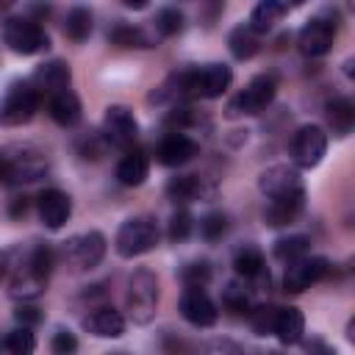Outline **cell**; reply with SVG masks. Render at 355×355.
<instances>
[{
  "instance_id": "1",
  "label": "cell",
  "mask_w": 355,
  "mask_h": 355,
  "mask_svg": "<svg viewBox=\"0 0 355 355\" xmlns=\"http://www.w3.org/2000/svg\"><path fill=\"white\" fill-rule=\"evenodd\" d=\"M44 172H47V155L36 144L14 141L0 150V183L19 186L39 180Z\"/></svg>"
},
{
  "instance_id": "2",
  "label": "cell",
  "mask_w": 355,
  "mask_h": 355,
  "mask_svg": "<svg viewBox=\"0 0 355 355\" xmlns=\"http://www.w3.org/2000/svg\"><path fill=\"white\" fill-rule=\"evenodd\" d=\"M17 275L11 280V294L14 297H22V300H31L36 294L44 291V283L53 272V250L47 244H36L28 250L25 261L17 263Z\"/></svg>"
},
{
  "instance_id": "3",
  "label": "cell",
  "mask_w": 355,
  "mask_h": 355,
  "mask_svg": "<svg viewBox=\"0 0 355 355\" xmlns=\"http://www.w3.org/2000/svg\"><path fill=\"white\" fill-rule=\"evenodd\" d=\"M158 277L150 269H136L128 280V294H125V305H128V316L136 324H150L155 311H158Z\"/></svg>"
},
{
  "instance_id": "4",
  "label": "cell",
  "mask_w": 355,
  "mask_h": 355,
  "mask_svg": "<svg viewBox=\"0 0 355 355\" xmlns=\"http://www.w3.org/2000/svg\"><path fill=\"white\" fill-rule=\"evenodd\" d=\"M158 239H161V230L153 216H130L116 230L114 250L119 258H139V255L155 250Z\"/></svg>"
},
{
  "instance_id": "5",
  "label": "cell",
  "mask_w": 355,
  "mask_h": 355,
  "mask_svg": "<svg viewBox=\"0 0 355 355\" xmlns=\"http://www.w3.org/2000/svg\"><path fill=\"white\" fill-rule=\"evenodd\" d=\"M233 83V72L227 64H202V67H186L183 69V94L200 97V100H216L222 97Z\"/></svg>"
},
{
  "instance_id": "6",
  "label": "cell",
  "mask_w": 355,
  "mask_h": 355,
  "mask_svg": "<svg viewBox=\"0 0 355 355\" xmlns=\"http://www.w3.org/2000/svg\"><path fill=\"white\" fill-rule=\"evenodd\" d=\"M42 105V94L36 92V86L31 80H17L6 89L3 100H0V125L6 128H17L33 119V114Z\"/></svg>"
},
{
  "instance_id": "7",
  "label": "cell",
  "mask_w": 355,
  "mask_h": 355,
  "mask_svg": "<svg viewBox=\"0 0 355 355\" xmlns=\"http://www.w3.org/2000/svg\"><path fill=\"white\" fill-rule=\"evenodd\" d=\"M3 39L19 55H36V53H42V50L50 47L47 31L36 19H28V17H11V19H6Z\"/></svg>"
},
{
  "instance_id": "8",
  "label": "cell",
  "mask_w": 355,
  "mask_h": 355,
  "mask_svg": "<svg viewBox=\"0 0 355 355\" xmlns=\"http://www.w3.org/2000/svg\"><path fill=\"white\" fill-rule=\"evenodd\" d=\"M291 161L300 169H313L319 166V161L327 153V133L319 125H302L294 136H291Z\"/></svg>"
},
{
  "instance_id": "9",
  "label": "cell",
  "mask_w": 355,
  "mask_h": 355,
  "mask_svg": "<svg viewBox=\"0 0 355 355\" xmlns=\"http://www.w3.org/2000/svg\"><path fill=\"white\" fill-rule=\"evenodd\" d=\"M258 189L261 194L272 202V200H288V197H302L305 194V186H302V178L294 166L288 164H275L269 169L261 172L258 178Z\"/></svg>"
},
{
  "instance_id": "10",
  "label": "cell",
  "mask_w": 355,
  "mask_h": 355,
  "mask_svg": "<svg viewBox=\"0 0 355 355\" xmlns=\"http://www.w3.org/2000/svg\"><path fill=\"white\" fill-rule=\"evenodd\" d=\"M336 33H338V22L333 17H327V14H316L297 33V44H300V50L305 55L319 58V55L330 53L333 42H336Z\"/></svg>"
},
{
  "instance_id": "11",
  "label": "cell",
  "mask_w": 355,
  "mask_h": 355,
  "mask_svg": "<svg viewBox=\"0 0 355 355\" xmlns=\"http://www.w3.org/2000/svg\"><path fill=\"white\" fill-rule=\"evenodd\" d=\"M277 83L272 75H255L227 105L230 114H261L272 100H275Z\"/></svg>"
},
{
  "instance_id": "12",
  "label": "cell",
  "mask_w": 355,
  "mask_h": 355,
  "mask_svg": "<svg viewBox=\"0 0 355 355\" xmlns=\"http://www.w3.org/2000/svg\"><path fill=\"white\" fill-rule=\"evenodd\" d=\"M330 272V261L322 258V255H305L294 263L286 266V275H283V288L291 291V294H300L305 288H311L313 283L324 280Z\"/></svg>"
},
{
  "instance_id": "13",
  "label": "cell",
  "mask_w": 355,
  "mask_h": 355,
  "mask_svg": "<svg viewBox=\"0 0 355 355\" xmlns=\"http://www.w3.org/2000/svg\"><path fill=\"white\" fill-rule=\"evenodd\" d=\"M103 139L114 147H130L139 139V122L128 105H108L105 108Z\"/></svg>"
},
{
  "instance_id": "14",
  "label": "cell",
  "mask_w": 355,
  "mask_h": 355,
  "mask_svg": "<svg viewBox=\"0 0 355 355\" xmlns=\"http://www.w3.org/2000/svg\"><path fill=\"white\" fill-rule=\"evenodd\" d=\"M105 236L100 230H89V233H80V236H72L67 244H64V252L67 258L78 266V269H94L103 258H105Z\"/></svg>"
},
{
  "instance_id": "15",
  "label": "cell",
  "mask_w": 355,
  "mask_h": 355,
  "mask_svg": "<svg viewBox=\"0 0 355 355\" xmlns=\"http://www.w3.org/2000/svg\"><path fill=\"white\" fill-rule=\"evenodd\" d=\"M180 316L194 327H211L219 319L216 302L202 288H186L180 297Z\"/></svg>"
},
{
  "instance_id": "16",
  "label": "cell",
  "mask_w": 355,
  "mask_h": 355,
  "mask_svg": "<svg viewBox=\"0 0 355 355\" xmlns=\"http://www.w3.org/2000/svg\"><path fill=\"white\" fill-rule=\"evenodd\" d=\"M31 83L36 86L39 94H58V92H67L69 83H72V69L67 61L61 58H53V61H44L36 67Z\"/></svg>"
},
{
  "instance_id": "17",
  "label": "cell",
  "mask_w": 355,
  "mask_h": 355,
  "mask_svg": "<svg viewBox=\"0 0 355 355\" xmlns=\"http://www.w3.org/2000/svg\"><path fill=\"white\" fill-rule=\"evenodd\" d=\"M69 214H72V200H69L67 191H61V189H44L39 194V216H42V222L50 230L64 227L67 219H69Z\"/></svg>"
},
{
  "instance_id": "18",
  "label": "cell",
  "mask_w": 355,
  "mask_h": 355,
  "mask_svg": "<svg viewBox=\"0 0 355 355\" xmlns=\"http://www.w3.org/2000/svg\"><path fill=\"white\" fill-rule=\"evenodd\" d=\"M197 153H200V144H197L194 139H189V136H183V133H172V136H166V139L158 144L155 158H158L164 166H183V164H189Z\"/></svg>"
},
{
  "instance_id": "19",
  "label": "cell",
  "mask_w": 355,
  "mask_h": 355,
  "mask_svg": "<svg viewBox=\"0 0 355 355\" xmlns=\"http://www.w3.org/2000/svg\"><path fill=\"white\" fill-rule=\"evenodd\" d=\"M83 327L97 338H119L125 333V316L116 308L103 305L83 319Z\"/></svg>"
},
{
  "instance_id": "20",
  "label": "cell",
  "mask_w": 355,
  "mask_h": 355,
  "mask_svg": "<svg viewBox=\"0 0 355 355\" xmlns=\"http://www.w3.org/2000/svg\"><path fill=\"white\" fill-rule=\"evenodd\" d=\"M47 111H50L53 122H58L61 128H72V125L80 122V111H83V108H80L78 94H75L72 89H67V92H58V94L50 97Z\"/></svg>"
},
{
  "instance_id": "21",
  "label": "cell",
  "mask_w": 355,
  "mask_h": 355,
  "mask_svg": "<svg viewBox=\"0 0 355 355\" xmlns=\"http://www.w3.org/2000/svg\"><path fill=\"white\" fill-rule=\"evenodd\" d=\"M272 333L283 341V344H300L302 341V333H305V316L300 308H277V316H275V327Z\"/></svg>"
},
{
  "instance_id": "22",
  "label": "cell",
  "mask_w": 355,
  "mask_h": 355,
  "mask_svg": "<svg viewBox=\"0 0 355 355\" xmlns=\"http://www.w3.org/2000/svg\"><path fill=\"white\" fill-rule=\"evenodd\" d=\"M147 175H150V161H147V155L141 150H130L116 164V180L122 186H130V189L133 186H141L147 180Z\"/></svg>"
},
{
  "instance_id": "23",
  "label": "cell",
  "mask_w": 355,
  "mask_h": 355,
  "mask_svg": "<svg viewBox=\"0 0 355 355\" xmlns=\"http://www.w3.org/2000/svg\"><path fill=\"white\" fill-rule=\"evenodd\" d=\"M233 269L239 277L244 280H258L266 275V261H263V252L255 247V244H244L233 252Z\"/></svg>"
},
{
  "instance_id": "24",
  "label": "cell",
  "mask_w": 355,
  "mask_h": 355,
  "mask_svg": "<svg viewBox=\"0 0 355 355\" xmlns=\"http://www.w3.org/2000/svg\"><path fill=\"white\" fill-rule=\"evenodd\" d=\"M286 11H288V3H280V0H261V3L252 8V14H250L247 28H250L252 33H266V31H272L275 22H280V17H283Z\"/></svg>"
},
{
  "instance_id": "25",
  "label": "cell",
  "mask_w": 355,
  "mask_h": 355,
  "mask_svg": "<svg viewBox=\"0 0 355 355\" xmlns=\"http://www.w3.org/2000/svg\"><path fill=\"white\" fill-rule=\"evenodd\" d=\"M305 205V194L302 197H288V200H272L263 211V222L272 225V227H280V225H288L297 219V214L302 211Z\"/></svg>"
},
{
  "instance_id": "26",
  "label": "cell",
  "mask_w": 355,
  "mask_h": 355,
  "mask_svg": "<svg viewBox=\"0 0 355 355\" xmlns=\"http://www.w3.org/2000/svg\"><path fill=\"white\" fill-rule=\"evenodd\" d=\"M327 122L336 136H347L355 125V105L349 97H336L327 103Z\"/></svg>"
},
{
  "instance_id": "27",
  "label": "cell",
  "mask_w": 355,
  "mask_h": 355,
  "mask_svg": "<svg viewBox=\"0 0 355 355\" xmlns=\"http://www.w3.org/2000/svg\"><path fill=\"white\" fill-rule=\"evenodd\" d=\"M227 47H230L233 58L247 61L261 50V42H258V33H252L247 25H236L230 31V36H227Z\"/></svg>"
},
{
  "instance_id": "28",
  "label": "cell",
  "mask_w": 355,
  "mask_h": 355,
  "mask_svg": "<svg viewBox=\"0 0 355 355\" xmlns=\"http://www.w3.org/2000/svg\"><path fill=\"white\" fill-rule=\"evenodd\" d=\"M202 194V180L197 175H178L166 183V197L172 202H191Z\"/></svg>"
},
{
  "instance_id": "29",
  "label": "cell",
  "mask_w": 355,
  "mask_h": 355,
  "mask_svg": "<svg viewBox=\"0 0 355 355\" xmlns=\"http://www.w3.org/2000/svg\"><path fill=\"white\" fill-rule=\"evenodd\" d=\"M311 250V239L308 236H286V239H277L275 241V258L286 261V263H294L300 258H305Z\"/></svg>"
},
{
  "instance_id": "30",
  "label": "cell",
  "mask_w": 355,
  "mask_h": 355,
  "mask_svg": "<svg viewBox=\"0 0 355 355\" xmlns=\"http://www.w3.org/2000/svg\"><path fill=\"white\" fill-rule=\"evenodd\" d=\"M92 28H94V22H92V11H89V8L75 6V8L67 14L64 31H67V36H69L72 42H83V39H89Z\"/></svg>"
},
{
  "instance_id": "31",
  "label": "cell",
  "mask_w": 355,
  "mask_h": 355,
  "mask_svg": "<svg viewBox=\"0 0 355 355\" xmlns=\"http://www.w3.org/2000/svg\"><path fill=\"white\" fill-rule=\"evenodd\" d=\"M183 25H186L183 11H178V8H172V6L155 11V31H158L161 36H178V33L183 31Z\"/></svg>"
},
{
  "instance_id": "32",
  "label": "cell",
  "mask_w": 355,
  "mask_h": 355,
  "mask_svg": "<svg viewBox=\"0 0 355 355\" xmlns=\"http://www.w3.org/2000/svg\"><path fill=\"white\" fill-rule=\"evenodd\" d=\"M6 349L8 355H33L36 352V336L31 327H17L6 336Z\"/></svg>"
},
{
  "instance_id": "33",
  "label": "cell",
  "mask_w": 355,
  "mask_h": 355,
  "mask_svg": "<svg viewBox=\"0 0 355 355\" xmlns=\"http://www.w3.org/2000/svg\"><path fill=\"white\" fill-rule=\"evenodd\" d=\"M108 39L114 44H119V47H150V39L144 36V31L141 28H133V25H116L108 33Z\"/></svg>"
},
{
  "instance_id": "34",
  "label": "cell",
  "mask_w": 355,
  "mask_h": 355,
  "mask_svg": "<svg viewBox=\"0 0 355 355\" xmlns=\"http://www.w3.org/2000/svg\"><path fill=\"white\" fill-rule=\"evenodd\" d=\"M180 280L186 288H205V283L211 280V266L205 261H191L180 269Z\"/></svg>"
},
{
  "instance_id": "35",
  "label": "cell",
  "mask_w": 355,
  "mask_h": 355,
  "mask_svg": "<svg viewBox=\"0 0 355 355\" xmlns=\"http://www.w3.org/2000/svg\"><path fill=\"white\" fill-rule=\"evenodd\" d=\"M200 233H202L205 241H216V239H222V236L227 233V216H225L222 211H211V214H205V216L200 219Z\"/></svg>"
},
{
  "instance_id": "36",
  "label": "cell",
  "mask_w": 355,
  "mask_h": 355,
  "mask_svg": "<svg viewBox=\"0 0 355 355\" xmlns=\"http://www.w3.org/2000/svg\"><path fill=\"white\" fill-rule=\"evenodd\" d=\"M275 316H277V308H272V305H258V308L250 311V324H252V330H255L258 336H266V333H272V327H275Z\"/></svg>"
},
{
  "instance_id": "37",
  "label": "cell",
  "mask_w": 355,
  "mask_h": 355,
  "mask_svg": "<svg viewBox=\"0 0 355 355\" xmlns=\"http://www.w3.org/2000/svg\"><path fill=\"white\" fill-rule=\"evenodd\" d=\"M222 302H225L230 311H236V313L250 311V294H247L239 283H227V288H225V294H222Z\"/></svg>"
},
{
  "instance_id": "38",
  "label": "cell",
  "mask_w": 355,
  "mask_h": 355,
  "mask_svg": "<svg viewBox=\"0 0 355 355\" xmlns=\"http://www.w3.org/2000/svg\"><path fill=\"white\" fill-rule=\"evenodd\" d=\"M50 349H53V355H75V352H78V338H75V333H69L67 327H58V330L53 333V338H50Z\"/></svg>"
},
{
  "instance_id": "39",
  "label": "cell",
  "mask_w": 355,
  "mask_h": 355,
  "mask_svg": "<svg viewBox=\"0 0 355 355\" xmlns=\"http://www.w3.org/2000/svg\"><path fill=\"white\" fill-rule=\"evenodd\" d=\"M189 233H191V214H189V211H178V214L169 219L166 236H169L172 241H183V239H189Z\"/></svg>"
},
{
  "instance_id": "40",
  "label": "cell",
  "mask_w": 355,
  "mask_h": 355,
  "mask_svg": "<svg viewBox=\"0 0 355 355\" xmlns=\"http://www.w3.org/2000/svg\"><path fill=\"white\" fill-rule=\"evenodd\" d=\"M14 316H17V322H19L22 327H33V324H39V322H42V311H39V308H33V305H17Z\"/></svg>"
},
{
  "instance_id": "41",
  "label": "cell",
  "mask_w": 355,
  "mask_h": 355,
  "mask_svg": "<svg viewBox=\"0 0 355 355\" xmlns=\"http://www.w3.org/2000/svg\"><path fill=\"white\" fill-rule=\"evenodd\" d=\"M305 355H336V349H333V347H327L322 338H313V341L308 344Z\"/></svg>"
},
{
  "instance_id": "42",
  "label": "cell",
  "mask_w": 355,
  "mask_h": 355,
  "mask_svg": "<svg viewBox=\"0 0 355 355\" xmlns=\"http://www.w3.org/2000/svg\"><path fill=\"white\" fill-rule=\"evenodd\" d=\"M8 214H11L14 219L25 216V214H28V197H14L11 205H8Z\"/></svg>"
},
{
  "instance_id": "43",
  "label": "cell",
  "mask_w": 355,
  "mask_h": 355,
  "mask_svg": "<svg viewBox=\"0 0 355 355\" xmlns=\"http://www.w3.org/2000/svg\"><path fill=\"white\" fill-rule=\"evenodd\" d=\"M128 8H144V0H125Z\"/></svg>"
},
{
  "instance_id": "44",
  "label": "cell",
  "mask_w": 355,
  "mask_h": 355,
  "mask_svg": "<svg viewBox=\"0 0 355 355\" xmlns=\"http://www.w3.org/2000/svg\"><path fill=\"white\" fill-rule=\"evenodd\" d=\"M3 275H6V255L0 252V280H3Z\"/></svg>"
},
{
  "instance_id": "45",
  "label": "cell",
  "mask_w": 355,
  "mask_h": 355,
  "mask_svg": "<svg viewBox=\"0 0 355 355\" xmlns=\"http://www.w3.org/2000/svg\"><path fill=\"white\" fill-rule=\"evenodd\" d=\"M111 355H128V352H111Z\"/></svg>"
},
{
  "instance_id": "46",
  "label": "cell",
  "mask_w": 355,
  "mask_h": 355,
  "mask_svg": "<svg viewBox=\"0 0 355 355\" xmlns=\"http://www.w3.org/2000/svg\"><path fill=\"white\" fill-rule=\"evenodd\" d=\"M269 355H283V352H269Z\"/></svg>"
}]
</instances>
